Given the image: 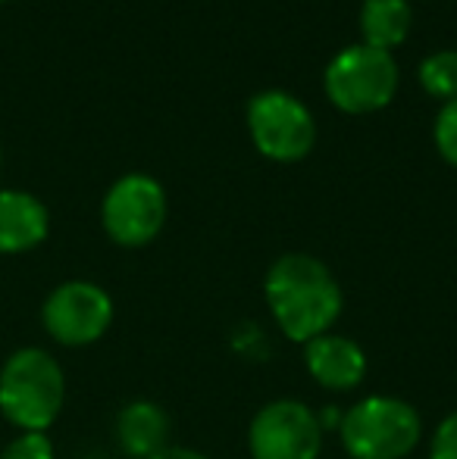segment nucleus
<instances>
[{"label": "nucleus", "mask_w": 457, "mask_h": 459, "mask_svg": "<svg viewBox=\"0 0 457 459\" xmlns=\"http://www.w3.org/2000/svg\"><path fill=\"white\" fill-rule=\"evenodd\" d=\"M48 206L29 191H0V254H25L48 238Z\"/></svg>", "instance_id": "nucleus-10"}, {"label": "nucleus", "mask_w": 457, "mask_h": 459, "mask_svg": "<svg viewBox=\"0 0 457 459\" xmlns=\"http://www.w3.org/2000/svg\"><path fill=\"white\" fill-rule=\"evenodd\" d=\"M248 128L257 151L276 163H298L317 141L311 109L286 91L257 94L248 103Z\"/></svg>", "instance_id": "nucleus-5"}, {"label": "nucleus", "mask_w": 457, "mask_h": 459, "mask_svg": "<svg viewBox=\"0 0 457 459\" xmlns=\"http://www.w3.org/2000/svg\"><path fill=\"white\" fill-rule=\"evenodd\" d=\"M398 91V66L389 50L370 44L345 48L326 69V94L345 113H376Z\"/></svg>", "instance_id": "nucleus-4"}, {"label": "nucleus", "mask_w": 457, "mask_h": 459, "mask_svg": "<svg viewBox=\"0 0 457 459\" xmlns=\"http://www.w3.org/2000/svg\"><path fill=\"white\" fill-rule=\"evenodd\" d=\"M420 85L429 97L457 100V50H439L420 63Z\"/></svg>", "instance_id": "nucleus-13"}, {"label": "nucleus", "mask_w": 457, "mask_h": 459, "mask_svg": "<svg viewBox=\"0 0 457 459\" xmlns=\"http://www.w3.org/2000/svg\"><path fill=\"white\" fill-rule=\"evenodd\" d=\"M41 322L63 347H85L104 338L113 322V300L92 281H63L44 300Z\"/></svg>", "instance_id": "nucleus-8"}, {"label": "nucleus", "mask_w": 457, "mask_h": 459, "mask_svg": "<svg viewBox=\"0 0 457 459\" xmlns=\"http://www.w3.org/2000/svg\"><path fill=\"white\" fill-rule=\"evenodd\" d=\"M66 397L63 368L41 347H22L0 368V412L22 431H48Z\"/></svg>", "instance_id": "nucleus-2"}, {"label": "nucleus", "mask_w": 457, "mask_h": 459, "mask_svg": "<svg viewBox=\"0 0 457 459\" xmlns=\"http://www.w3.org/2000/svg\"><path fill=\"white\" fill-rule=\"evenodd\" d=\"M435 147L442 160L457 169V100H448L435 119Z\"/></svg>", "instance_id": "nucleus-14"}, {"label": "nucleus", "mask_w": 457, "mask_h": 459, "mask_svg": "<svg viewBox=\"0 0 457 459\" xmlns=\"http://www.w3.org/2000/svg\"><path fill=\"white\" fill-rule=\"evenodd\" d=\"M429 459H457V412L445 416L433 435V447Z\"/></svg>", "instance_id": "nucleus-16"}, {"label": "nucleus", "mask_w": 457, "mask_h": 459, "mask_svg": "<svg viewBox=\"0 0 457 459\" xmlns=\"http://www.w3.org/2000/svg\"><path fill=\"white\" fill-rule=\"evenodd\" d=\"M263 297L279 332L294 344H307L332 332L336 319L342 316V288L336 275L311 254L279 256L267 273Z\"/></svg>", "instance_id": "nucleus-1"}, {"label": "nucleus", "mask_w": 457, "mask_h": 459, "mask_svg": "<svg viewBox=\"0 0 457 459\" xmlns=\"http://www.w3.org/2000/svg\"><path fill=\"white\" fill-rule=\"evenodd\" d=\"M338 437L351 459H404L423 437V419L408 400L370 394L338 422Z\"/></svg>", "instance_id": "nucleus-3"}, {"label": "nucleus", "mask_w": 457, "mask_h": 459, "mask_svg": "<svg viewBox=\"0 0 457 459\" xmlns=\"http://www.w3.org/2000/svg\"><path fill=\"white\" fill-rule=\"evenodd\" d=\"M151 459H207L198 450H189V447H163L160 454H154Z\"/></svg>", "instance_id": "nucleus-17"}, {"label": "nucleus", "mask_w": 457, "mask_h": 459, "mask_svg": "<svg viewBox=\"0 0 457 459\" xmlns=\"http://www.w3.org/2000/svg\"><path fill=\"white\" fill-rule=\"evenodd\" d=\"M0 4H6V0H0Z\"/></svg>", "instance_id": "nucleus-18"}, {"label": "nucleus", "mask_w": 457, "mask_h": 459, "mask_svg": "<svg viewBox=\"0 0 457 459\" xmlns=\"http://www.w3.org/2000/svg\"><path fill=\"white\" fill-rule=\"evenodd\" d=\"M0 459H54V444L44 431H22Z\"/></svg>", "instance_id": "nucleus-15"}, {"label": "nucleus", "mask_w": 457, "mask_h": 459, "mask_svg": "<svg viewBox=\"0 0 457 459\" xmlns=\"http://www.w3.org/2000/svg\"><path fill=\"white\" fill-rule=\"evenodd\" d=\"M104 231L119 247H145L160 235L166 222L163 185L151 176H122L104 197L101 206Z\"/></svg>", "instance_id": "nucleus-7"}, {"label": "nucleus", "mask_w": 457, "mask_h": 459, "mask_svg": "<svg viewBox=\"0 0 457 459\" xmlns=\"http://www.w3.org/2000/svg\"><path fill=\"white\" fill-rule=\"evenodd\" d=\"M250 459H317L323 450L320 416L301 400H273L248 429Z\"/></svg>", "instance_id": "nucleus-6"}, {"label": "nucleus", "mask_w": 457, "mask_h": 459, "mask_svg": "<svg viewBox=\"0 0 457 459\" xmlns=\"http://www.w3.org/2000/svg\"><path fill=\"white\" fill-rule=\"evenodd\" d=\"M304 366L330 391H354L366 375V353L345 334H320L304 344Z\"/></svg>", "instance_id": "nucleus-9"}, {"label": "nucleus", "mask_w": 457, "mask_h": 459, "mask_svg": "<svg viewBox=\"0 0 457 459\" xmlns=\"http://www.w3.org/2000/svg\"><path fill=\"white\" fill-rule=\"evenodd\" d=\"M410 4L408 0H364L360 6V35L364 44L376 50H391L410 31Z\"/></svg>", "instance_id": "nucleus-12"}, {"label": "nucleus", "mask_w": 457, "mask_h": 459, "mask_svg": "<svg viewBox=\"0 0 457 459\" xmlns=\"http://www.w3.org/2000/svg\"><path fill=\"white\" fill-rule=\"evenodd\" d=\"M166 437H170V419L154 400H132L122 406L116 419V441L126 456L151 459L166 447Z\"/></svg>", "instance_id": "nucleus-11"}]
</instances>
